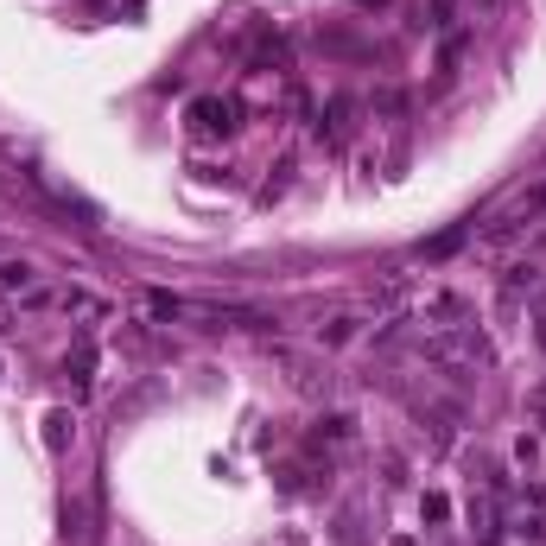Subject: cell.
<instances>
[{"mask_svg": "<svg viewBox=\"0 0 546 546\" xmlns=\"http://www.w3.org/2000/svg\"><path fill=\"white\" fill-rule=\"evenodd\" d=\"M464 235H470V223H457V229H445V235H432V242L420 248V260H445V254H457V248H464Z\"/></svg>", "mask_w": 546, "mask_h": 546, "instance_id": "obj_4", "label": "cell"}, {"mask_svg": "<svg viewBox=\"0 0 546 546\" xmlns=\"http://www.w3.org/2000/svg\"><path fill=\"white\" fill-rule=\"evenodd\" d=\"M420 318H426V324H464L470 305H464V293H426V299H420Z\"/></svg>", "mask_w": 546, "mask_h": 546, "instance_id": "obj_1", "label": "cell"}, {"mask_svg": "<svg viewBox=\"0 0 546 546\" xmlns=\"http://www.w3.org/2000/svg\"><path fill=\"white\" fill-rule=\"evenodd\" d=\"M356 330H363V318H330V324L318 330V344H330V350H337V344H350Z\"/></svg>", "mask_w": 546, "mask_h": 546, "instance_id": "obj_5", "label": "cell"}, {"mask_svg": "<svg viewBox=\"0 0 546 546\" xmlns=\"http://www.w3.org/2000/svg\"><path fill=\"white\" fill-rule=\"evenodd\" d=\"M533 280H540V273H533V267H508V299H521V293H533Z\"/></svg>", "mask_w": 546, "mask_h": 546, "instance_id": "obj_9", "label": "cell"}, {"mask_svg": "<svg viewBox=\"0 0 546 546\" xmlns=\"http://www.w3.org/2000/svg\"><path fill=\"white\" fill-rule=\"evenodd\" d=\"M350 432H356V420H350V414H330V420H318V439H330V445H344Z\"/></svg>", "mask_w": 546, "mask_h": 546, "instance_id": "obj_7", "label": "cell"}, {"mask_svg": "<svg viewBox=\"0 0 546 546\" xmlns=\"http://www.w3.org/2000/svg\"><path fill=\"white\" fill-rule=\"evenodd\" d=\"M64 375H71L77 388H90V375H96V344H90V337H77V350H71V363H64Z\"/></svg>", "mask_w": 546, "mask_h": 546, "instance_id": "obj_3", "label": "cell"}, {"mask_svg": "<svg viewBox=\"0 0 546 546\" xmlns=\"http://www.w3.org/2000/svg\"><path fill=\"white\" fill-rule=\"evenodd\" d=\"M45 445H51V451L71 445V414H45Z\"/></svg>", "mask_w": 546, "mask_h": 546, "instance_id": "obj_6", "label": "cell"}, {"mask_svg": "<svg viewBox=\"0 0 546 546\" xmlns=\"http://www.w3.org/2000/svg\"><path fill=\"white\" fill-rule=\"evenodd\" d=\"M197 133H229L235 127V102H197Z\"/></svg>", "mask_w": 546, "mask_h": 546, "instance_id": "obj_2", "label": "cell"}, {"mask_svg": "<svg viewBox=\"0 0 546 546\" xmlns=\"http://www.w3.org/2000/svg\"><path fill=\"white\" fill-rule=\"evenodd\" d=\"M0 286H7V293L32 286V267H26V260H0Z\"/></svg>", "mask_w": 546, "mask_h": 546, "instance_id": "obj_8", "label": "cell"}, {"mask_svg": "<svg viewBox=\"0 0 546 546\" xmlns=\"http://www.w3.org/2000/svg\"><path fill=\"white\" fill-rule=\"evenodd\" d=\"M388 546H414V540H388Z\"/></svg>", "mask_w": 546, "mask_h": 546, "instance_id": "obj_10", "label": "cell"}]
</instances>
